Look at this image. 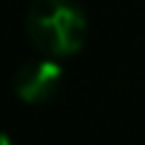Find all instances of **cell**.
<instances>
[{
	"mask_svg": "<svg viewBox=\"0 0 145 145\" xmlns=\"http://www.w3.org/2000/svg\"><path fill=\"white\" fill-rule=\"evenodd\" d=\"M27 35L51 57H70L86 40V16L75 0H32Z\"/></svg>",
	"mask_w": 145,
	"mask_h": 145,
	"instance_id": "1",
	"label": "cell"
},
{
	"mask_svg": "<svg viewBox=\"0 0 145 145\" xmlns=\"http://www.w3.org/2000/svg\"><path fill=\"white\" fill-rule=\"evenodd\" d=\"M59 83H62V67L51 59H38V62H27L16 70L14 91L19 99L38 105V102L51 99L57 94Z\"/></svg>",
	"mask_w": 145,
	"mask_h": 145,
	"instance_id": "2",
	"label": "cell"
}]
</instances>
